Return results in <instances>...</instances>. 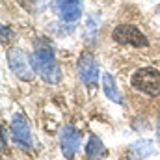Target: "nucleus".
I'll return each mask as SVG.
<instances>
[{
  "mask_svg": "<svg viewBox=\"0 0 160 160\" xmlns=\"http://www.w3.org/2000/svg\"><path fill=\"white\" fill-rule=\"evenodd\" d=\"M32 67L41 78L48 84H58L62 80V71L56 62L54 50L48 45H39L32 54Z\"/></svg>",
  "mask_w": 160,
  "mask_h": 160,
  "instance_id": "1",
  "label": "nucleus"
},
{
  "mask_svg": "<svg viewBox=\"0 0 160 160\" xmlns=\"http://www.w3.org/2000/svg\"><path fill=\"white\" fill-rule=\"evenodd\" d=\"M130 84L134 89L145 93V95H151V97H157L160 95V73L153 67H142L138 69L132 78Z\"/></svg>",
  "mask_w": 160,
  "mask_h": 160,
  "instance_id": "2",
  "label": "nucleus"
},
{
  "mask_svg": "<svg viewBox=\"0 0 160 160\" xmlns=\"http://www.w3.org/2000/svg\"><path fill=\"white\" fill-rule=\"evenodd\" d=\"M112 38L121 45H130V47H147V38L132 24H119L114 28Z\"/></svg>",
  "mask_w": 160,
  "mask_h": 160,
  "instance_id": "3",
  "label": "nucleus"
},
{
  "mask_svg": "<svg viewBox=\"0 0 160 160\" xmlns=\"http://www.w3.org/2000/svg\"><path fill=\"white\" fill-rule=\"evenodd\" d=\"M8 63H9V69L15 73V77H19L21 80H32L34 78V73L30 69L28 58H26V54L22 50H19V48L8 50Z\"/></svg>",
  "mask_w": 160,
  "mask_h": 160,
  "instance_id": "4",
  "label": "nucleus"
},
{
  "mask_svg": "<svg viewBox=\"0 0 160 160\" xmlns=\"http://www.w3.org/2000/svg\"><path fill=\"white\" fill-rule=\"evenodd\" d=\"M60 145H62L63 155L67 158H73L75 153L78 151V147H80V132L75 127H71V125L63 127L62 132H60Z\"/></svg>",
  "mask_w": 160,
  "mask_h": 160,
  "instance_id": "5",
  "label": "nucleus"
},
{
  "mask_svg": "<svg viewBox=\"0 0 160 160\" xmlns=\"http://www.w3.org/2000/svg\"><path fill=\"white\" fill-rule=\"evenodd\" d=\"M78 75L82 82L86 86H93L97 82V77H99V67H97V62L93 58V54L86 52L82 54L78 60Z\"/></svg>",
  "mask_w": 160,
  "mask_h": 160,
  "instance_id": "6",
  "label": "nucleus"
},
{
  "mask_svg": "<svg viewBox=\"0 0 160 160\" xmlns=\"http://www.w3.org/2000/svg\"><path fill=\"white\" fill-rule=\"evenodd\" d=\"M11 130H13V138L19 145L22 147H30L32 145V134H30V127L26 119L21 114H15L11 119Z\"/></svg>",
  "mask_w": 160,
  "mask_h": 160,
  "instance_id": "7",
  "label": "nucleus"
},
{
  "mask_svg": "<svg viewBox=\"0 0 160 160\" xmlns=\"http://www.w3.org/2000/svg\"><path fill=\"white\" fill-rule=\"evenodd\" d=\"M56 6L65 22H75L82 15V0H56Z\"/></svg>",
  "mask_w": 160,
  "mask_h": 160,
  "instance_id": "8",
  "label": "nucleus"
},
{
  "mask_svg": "<svg viewBox=\"0 0 160 160\" xmlns=\"http://www.w3.org/2000/svg\"><path fill=\"white\" fill-rule=\"evenodd\" d=\"M155 153V145L151 140H138L127 149V160H147Z\"/></svg>",
  "mask_w": 160,
  "mask_h": 160,
  "instance_id": "9",
  "label": "nucleus"
},
{
  "mask_svg": "<svg viewBox=\"0 0 160 160\" xmlns=\"http://www.w3.org/2000/svg\"><path fill=\"white\" fill-rule=\"evenodd\" d=\"M86 155H88L89 160H104L106 149H104L101 138H97V136H91V138H89V142H88V145H86Z\"/></svg>",
  "mask_w": 160,
  "mask_h": 160,
  "instance_id": "10",
  "label": "nucleus"
},
{
  "mask_svg": "<svg viewBox=\"0 0 160 160\" xmlns=\"http://www.w3.org/2000/svg\"><path fill=\"white\" fill-rule=\"evenodd\" d=\"M102 88H104V93H106V97H108L110 101H114V102H118V104L123 102V97H121L119 89H118V84H116V80L112 78L110 73H104V75H102Z\"/></svg>",
  "mask_w": 160,
  "mask_h": 160,
  "instance_id": "11",
  "label": "nucleus"
},
{
  "mask_svg": "<svg viewBox=\"0 0 160 160\" xmlns=\"http://www.w3.org/2000/svg\"><path fill=\"white\" fill-rule=\"evenodd\" d=\"M157 136H158V142H160V118H158V123H157Z\"/></svg>",
  "mask_w": 160,
  "mask_h": 160,
  "instance_id": "12",
  "label": "nucleus"
}]
</instances>
